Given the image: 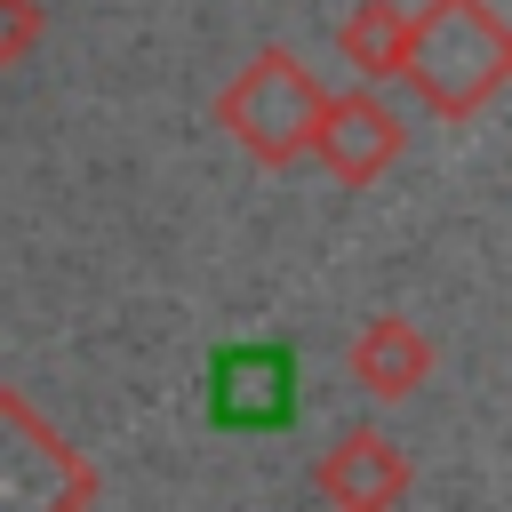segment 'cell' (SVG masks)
I'll list each match as a JSON object with an SVG mask.
<instances>
[{"label": "cell", "mask_w": 512, "mask_h": 512, "mask_svg": "<svg viewBox=\"0 0 512 512\" xmlns=\"http://www.w3.org/2000/svg\"><path fill=\"white\" fill-rule=\"evenodd\" d=\"M344 368H352V384H360L368 400H416V392H424V376H432V344H424V328H416V320L376 312V320L352 336Z\"/></svg>", "instance_id": "6"}, {"label": "cell", "mask_w": 512, "mask_h": 512, "mask_svg": "<svg viewBox=\"0 0 512 512\" xmlns=\"http://www.w3.org/2000/svg\"><path fill=\"white\" fill-rule=\"evenodd\" d=\"M400 48H408V8H400V0H360V8H344L336 56H344L360 80H392V72H400Z\"/></svg>", "instance_id": "7"}, {"label": "cell", "mask_w": 512, "mask_h": 512, "mask_svg": "<svg viewBox=\"0 0 512 512\" xmlns=\"http://www.w3.org/2000/svg\"><path fill=\"white\" fill-rule=\"evenodd\" d=\"M40 32H48V8L40 0H0V72L24 64L40 48Z\"/></svg>", "instance_id": "9"}, {"label": "cell", "mask_w": 512, "mask_h": 512, "mask_svg": "<svg viewBox=\"0 0 512 512\" xmlns=\"http://www.w3.org/2000/svg\"><path fill=\"white\" fill-rule=\"evenodd\" d=\"M408 488H416L408 456L368 424L336 432V448L312 464V496L336 504V512H392V504H408Z\"/></svg>", "instance_id": "5"}, {"label": "cell", "mask_w": 512, "mask_h": 512, "mask_svg": "<svg viewBox=\"0 0 512 512\" xmlns=\"http://www.w3.org/2000/svg\"><path fill=\"white\" fill-rule=\"evenodd\" d=\"M224 376H232V392L216 400L224 424H280L288 416V360L280 352H232Z\"/></svg>", "instance_id": "8"}, {"label": "cell", "mask_w": 512, "mask_h": 512, "mask_svg": "<svg viewBox=\"0 0 512 512\" xmlns=\"http://www.w3.org/2000/svg\"><path fill=\"white\" fill-rule=\"evenodd\" d=\"M320 72L296 56V48H256L232 80H224V96H216V128L256 160V168H288V160H304V144H312V120H320Z\"/></svg>", "instance_id": "2"}, {"label": "cell", "mask_w": 512, "mask_h": 512, "mask_svg": "<svg viewBox=\"0 0 512 512\" xmlns=\"http://www.w3.org/2000/svg\"><path fill=\"white\" fill-rule=\"evenodd\" d=\"M96 496L104 480L88 472V456L24 392L0 384V512H80Z\"/></svg>", "instance_id": "3"}, {"label": "cell", "mask_w": 512, "mask_h": 512, "mask_svg": "<svg viewBox=\"0 0 512 512\" xmlns=\"http://www.w3.org/2000/svg\"><path fill=\"white\" fill-rule=\"evenodd\" d=\"M336 184H376L400 152H408V128H400V112L376 96V80H360V88H344V96H320V120H312V144H304Z\"/></svg>", "instance_id": "4"}, {"label": "cell", "mask_w": 512, "mask_h": 512, "mask_svg": "<svg viewBox=\"0 0 512 512\" xmlns=\"http://www.w3.org/2000/svg\"><path fill=\"white\" fill-rule=\"evenodd\" d=\"M392 80H408L432 120H472L512 80V32L488 0H424L408 8V48Z\"/></svg>", "instance_id": "1"}]
</instances>
